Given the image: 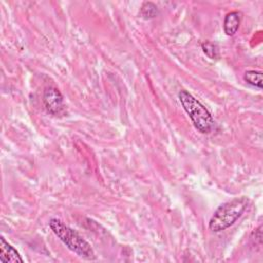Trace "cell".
<instances>
[{
	"instance_id": "cell-1",
	"label": "cell",
	"mask_w": 263,
	"mask_h": 263,
	"mask_svg": "<svg viewBox=\"0 0 263 263\" xmlns=\"http://www.w3.org/2000/svg\"><path fill=\"white\" fill-rule=\"evenodd\" d=\"M48 225L55 236L78 257L85 260L96 259V254L90 243L85 240L76 230L69 227L57 218L50 219Z\"/></svg>"
},
{
	"instance_id": "cell-2",
	"label": "cell",
	"mask_w": 263,
	"mask_h": 263,
	"mask_svg": "<svg viewBox=\"0 0 263 263\" xmlns=\"http://www.w3.org/2000/svg\"><path fill=\"white\" fill-rule=\"evenodd\" d=\"M248 204L249 199L246 196L235 197L222 203L210 219V230L213 232H220L232 226L243 214Z\"/></svg>"
},
{
	"instance_id": "cell-3",
	"label": "cell",
	"mask_w": 263,
	"mask_h": 263,
	"mask_svg": "<svg viewBox=\"0 0 263 263\" xmlns=\"http://www.w3.org/2000/svg\"><path fill=\"white\" fill-rule=\"evenodd\" d=\"M179 101L190 117L194 127L201 134H210L215 125L211 112L190 92L185 89L179 91Z\"/></svg>"
},
{
	"instance_id": "cell-4",
	"label": "cell",
	"mask_w": 263,
	"mask_h": 263,
	"mask_svg": "<svg viewBox=\"0 0 263 263\" xmlns=\"http://www.w3.org/2000/svg\"><path fill=\"white\" fill-rule=\"evenodd\" d=\"M42 101L46 111L51 115H59L64 110V98L57 87H46L43 92Z\"/></svg>"
},
{
	"instance_id": "cell-5",
	"label": "cell",
	"mask_w": 263,
	"mask_h": 263,
	"mask_svg": "<svg viewBox=\"0 0 263 263\" xmlns=\"http://www.w3.org/2000/svg\"><path fill=\"white\" fill-rule=\"evenodd\" d=\"M0 261L2 263H23L24 260L14 247H12L6 239L0 237Z\"/></svg>"
},
{
	"instance_id": "cell-6",
	"label": "cell",
	"mask_w": 263,
	"mask_h": 263,
	"mask_svg": "<svg viewBox=\"0 0 263 263\" xmlns=\"http://www.w3.org/2000/svg\"><path fill=\"white\" fill-rule=\"evenodd\" d=\"M241 21V13L239 11H231L226 14L224 18L223 29L227 36H233L240 25Z\"/></svg>"
},
{
	"instance_id": "cell-7",
	"label": "cell",
	"mask_w": 263,
	"mask_h": 263,
	"mask_svg": "<svg viewBox=\"0 0 263 263\" xmlns=\"http://www.w3.org/2000/svg\"><path fill=\"white\" fill-rule=\"evenodd\" d=\"M158 7L153 2H144L140 8L139 15L145 20L154 18L158 15Z\"/></svg>"
},
{
	"instance_id": "cell-8",
	"label": "cell",
	"mask_w": 263,
	"mask_h": 263,
	"mask_svg": "<svg viewBox=\"0 0 263 263\" xmlns=\"http://www.w3.org/2000/svg\"><path fill=\"white\" fill-rule=\"evenodd\" d=\"M243 79L247 83L258 87L259 89L262 88V72L256 70H249L243 74Z\"/></svg>"
},
{
	"instance_id": "cell-9",
	"label": "cell",
	"mask_w": 263,
	"mask_h": 263,
	"mask_svg": "<svg viewBox=\"0 0 263 263\" xmlns=\"http://www.w3.org/2000/svg\"><path fill=\"white\" fill-rule=\"evenodd\" d=\"M201 47H202V50L203 52L210 58V59H217L219 57V51H218V47L210 42V41H205L201 44Z\"/></svg>"
}]
</instances>
